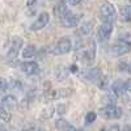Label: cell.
<instances>
[{"mask_svg":"<svg viewBox=\"0 0 131 131\" xmlns=\"http://www.w3.org/2000/svg\"><path fill=\"white\" fill-rule=\"evenodd\" d=\"M128 72L131 73V63H130V68H128Z\"/></svg>","mask_w":131,"mask_h":131,"instance_id":"cell-34","label":"cell"},{"mask_svg":"<svg viewBox=\"0 0 131 131\" xmlns=\"http://www.w3.org/2000/svg\"><path fill=\"white\" fill-rule=\"evenodd\" d=\"M63 131H78V130H76V128H75L73 126H71V125H70V126H68L67 128H64Z\"/></svg>","mask_w":131,"mask_h":131,"instance_id":"cell-29","label":"cell"},{"mask_svg":"<svg viewBox=\"0 0 131 131\" xmlns=\"http://www.w3.org/2000/svg\"><path fill=\"white\" fill-rule=\"evenodd\" d=\"M100 115L105 119H115L122 115V109L117 105H106L100 109Z\"/></svg>","mask_w":131,"mask_h":131,"instance_id":"cell-6","label":"cell"},{"mask_svg":"<svg viewBox=\"0 0 131 131\" xmlns=\"http://www.w3.org/2000/svg\"><path fill=\"white\" fill-rule=\"evenodd\" d=\"M68 2H70L71 5H78V4L81 2V0H68Z\"/></svg>","mask_w":131,"mask_h":131,"instance_id":"cell-28","label":"cell"},{"mask_svg":"<svg viewBox=\"0 0 131 131\" xmlns=\"http://www.w3.org/2000/svg\"><path fill=\"white\" fill-rule=\"evenodd\" d=\"M20 70L23 71L25 75L31 76V75H36V73L38 72L39 67H38V63H37V62H33V60H26V62L20 63Z\"/></svg>","mask_w":131,"mask_h":131,"instance_id":"cell-10","label":"cell"},{"mask_svg":"<svg viewBox=\"0 0 131 131\" xmlns=\"http://www.w3.org/2000/svg\"><path fill=\"white\" fill-rule=\"evenodd\" d=\"M37 54V47L36 45H28L23 50V58H33Z\"/></svg>","mask_w":131,"mask_h":131,"instance_id":"cell-17","label":"cell"},{"mask_svg":"<svg viewBox=\"0 0 131 131\" xmlns=\"http://www.w3.org/2000/svg\"><path fill=\"white\" fill-rule=\"evenodd\" d=\"M24 45V39L18 37V36H15L12 38V41H10V45L8 47V52H7V59L10 60V62H13L17 59L18 57V54L21 51V47H23Z\"/></svg>","mask_w":131,"mask_h":131,"instance_id":"cell-4","label":"cell"},{"mask_svg":"<svg viewBox=\"0 0 131 131\" xmlns=\"http://www.w3.org/2000/svg\"><path fill=\"white\" fill-rule=\"evenodd\" d=\"M92 30H93V23H92V21H86V23H84L79 28L78 34L81 36V37H86V36H89L92 33Z\"/></svg>","mask_w":131,"mask_h":131,"instance_id":"cell-15","label":"cell"},{"mask_svg":"<svg viewBox=\"0 0 131 131\" xmlns=\"http://www.w3.org/2000/svg\"><path fill=\"white\" fill-rule=\"evenodd\" d=\"M7 92V81H5V79H2V93L4 94Z\"/></svg>","mask_w":131,"mask_h":131,"instance_id":"cell-24","label":"cell"},{"mask_svg":"<svg viewBox=\"0 0 131 131\" xmlns=\"http://www.w3.org/2000/svg\"><path fill=\"white\" fill-rule=\"evenodd\" d=\"M21 131H34V126H33V125H29V126H26L25 128H23Z\"/></svg>","mask_w":131,"mask_h":131,"instance_id":"cell-26","label":"cell"},{"mask_svg":"<svg viewBox=\"0 0 131 131\" xmlns=\"http://www.w3.org/2000/svg\"><path fill=\"white\" fill-rule=\"evenodd\" d=\"M36 4V0H28V7H33Z\"/></svg>","mask_w":131,"mask_h":131,"instance_id":"cell-30","label":"cell"},{"mask_svg":"<svg viewBox=\"0 0 131 131\" xmlns=\"http://www.w3.org/2000/svg\"><path fill=\"white\" fill-rule=\"evenodd\" d=\"M2 131H7V128H5V127L3 126V127H2Z\"/></svg>","mask_w":131,"mask_h":131,"instance_id":"cell-33","label":"cell"},{"mask_svg":"<svg viewBox=\"0 0 131 131\" xmlns=\"http://www.w3.org/2000/svg\"><path fill=\"white\" fill-rule=\"evenodd\" d=\"M9 89H13L15 92H21V91H23V85H21V83H20V81L13 80L12 83L9 84Z\"/></svg>","mask_w":131,"mask_h":131,"instance_id":"cell-20","label":"cell"},{"mask_svg":"<svg viewBox=\"0 0 131 131\" xmlns=\"http://www.w3.org/2000/svg\"><path fill=\"white\" fill-rule=\"evenodd\" d=\"M112 89H113V93L115 96H122L126 91V83L122 81V80H117V81L113 83Z\"/></svg>","mask_w":131,"mask_h":131,"instance_id":"cell-14","label":"cell"},{"mask_svg":"<svg viewBox=\"0 0 131 131\" xmlns=\"http://www.w3.org/2000/svg\"><path fill=\"white\" fill-rule=\"evenodd\" d=\"M0 117H2L3 123H5V122H9V121H10V117H12V114H10L9 110L2 107V110H0Z\"/></svg>","mask_w":131,"mask_h":131,"instance_id":"cell-19","label":"cell"},{"mask_svg":"<svg viewBox=\"0 0 131 131\" xmlns=\"http://www.w3.org/2000/svg\"><path fill=\"white\" fill-rule=\"evenodd\" d=\"M85 78L88 79L89 81H96V83H98L101 80V78H102V75H101V71L98 70V68H89V70H86V72H85Z\"/></svg>","mask_w":131,"mask_h":131,"instance_id":"cell-13","label":"cell"},{"mask_svg":"<svg viewBox=\"0 0 131 131\" xmlns=\"http://www.w3.org/2000/svg\"><path fill=\"white\" fill-rule=\"evenodd\" d=\"M118 68H119V71H122V72H125V71H128V68H130V64H127V63H119V66H118Z\"/></svg>","mask_w":131,"mask_h":131,"instance_id":"cell-23","label":"cell"},{"mask_svg":"<svg viewBox=\"0 0 131 131\" xmlns=\"http://www.w3.org/2000/svg\"><path fill=\"white\" fill-rule=\"evenodd\" d=\"M49 21H50V15L47 12H41L37 17V20L30 25V30L33 31H37V30H41L43 29L47 24H49Z\"/></svg>","mask_w":131,"mask_h":131,"instance_id":"cell-8","label":"cell"},{"mask_svg":"<svg viewBox=\"0 0 131 131\" xmlns=\"http://www.w3.org/2000/svg\"><path fill=\"white\" fill-rule=\"evenodd\" d=\"M71 72H78V67L76 66H71V70H70Z\"/></svg>","mask_w":131,"mask_h":131,"instance_id":"cell-31","label":"cell"},{"mask_svg":"<svg viewBox=\"0 0 131 131\" xmlns=\"http://www.w3.org/2000/svg\"><path fill=\"white\" fill-rule=\"evenodd\" d=\"M119 16H121V20L125 21V23H128V21H131V4H126V5L121 7Z\"/></svg>","mask_w":131,"mask_h":131,"instance_id":"cell-16","label":"cell"},{"mask_svg":"<svg viewBox=\"0 0 131 131\" xmlns=\"http://www.w3.org/2000/svg\"><path fill=\"white\" fill-rule=\"evenodd\" d=\"M59 21H60L62 26H64V28H75V26H78L79 23H80V16L75 15V13L71 12V10H68V12L66 13Z\"/></svg>","mask_w":131,"mask_h":131,"instance_id":"cell-7","label":"cell"},{"mask_svg":"<svg viewBox=\"0 0 131 131\" xmlns=\"http://www.w3.org/2000/svg\"><path fill=\"white\" fill-rule=\"evenodd\" d=\"M96 117H97V114H96L94 112L86 113V115H85V122H86V123H92V122H94Z\"/></svg>","mask_w":131,"mask_h":131,"instance_id":"cell-22","label":"cell"},{"mask_svg":"<svg viewBox=\"0 0 131 131\" xmlns=\"http://www.w3.org/2000/svg\"><path fill=\"white\" fill-rule=\"evenodd\" d=\"M67 12H68V8H67V5H66V2L64 0H59V2L55 4V7H54V15L60 20Z\"/></svg>","mask_w":131,"mask_h":131,"instance_id":"cell-12","label":"cell"},{"mask_svg":"<svg viewBox=\"0 0 131 131\" xmlns=\"http://www.w3.org/2000/svg\"><path fill=\"white\" fill-rule=\"evenodd\" d=\"M55 126H57V128H59V130H64V128H67L68 126H70V123L66 121V119H58L57 121V123H55Z\"/></svg>","mask_w":131,"mask_h":131,"instance_id":"cell-21","label":"cell"},{"mask_svg":"<svg viewBox=\"0 0 131 131\" xmlns=\"http://www.w3.org/2000/svg\"><path fill=\"white\" fill-rule=\"evenodd\" d=\"M18 106L17 104V98L13 96V94H8V96H4L3 100H2V107L7 109V110L12 112V110H16Z\"/></svg>","mask_w":131,"mask_h":131,"instance_id":"cell-11","label":"cell"},{"mask_svg":"<svg viewBox=\"0 0 131 131\" xmlns=\"http://www.w3.org/2000/svg\"><path fill=\"white\" fill-rule=\"evenodd\" d=\"M37 131H45V130H43V128H39V130H37Z\"/></svg>","mask_w":131,"mask_h":131,"instance_id":"cell-36","label":"cell"},{"mask_svg":"<svg viewBox=\"0 0 131 131\" xmlns=\"http://www.w3.org/2000/svg\"><path fill=\"white\" fill-rule=\"evenodd\" d=\"M123 131H131V127H130V126H126V127L123 128Z\"/></svg>","mask_w":131,"mask_h":131,"instance_id":"cell-32","label":"cell"},{"mask_svg":"<svg viewBox=\"0 0 131 131\" xmlns=\"http://www.w3.org/2000/svg\"><path fill=\"white\" fill-rule=\"evenodd\" d=\"M98 17L102 21V24H114L117 21V10L115 7L110 2H104L101 3L100 8H98Z\"/></svg>","mask_w":131,"mask_h":131,"instance_id":"cell-1","label":"cell"},{"mask_svg":"<svg viewBox=\"0 0 131 131\" xmlns=\"http://www.w3.org/2000/svg\"><path fill=\"white\" fill-rule=\"evenodd\" d=\"M72 50V42L68 37H62L55 45L52 46V49L50 50V52L52 55H63L67 54Z\"/></svg>","mask_w":131,"mask_h":131,"instance_id":"cell-5","label":"cell"},{"mask_svg":"<svg viewBox=\"0 0 131 131\" xmlns=\"http://www.w3.org/2000/svg\"><path fill=\"white\" fill-rule=\"evenodd\" d=\"M121 128H119V126L118 125H113V126H110V127H107L105 131H119Z\"/></svg>","mask_w":131,"mask_h":131,"instance_id":"cell-25","label":"cell"},{"mask_svg":"<svg viewBox=\"0 0 131 131\" xmlns=\"http://www.w3.org/2000/svg\"><path fill=\"white\" fill-rule=\"evenodd\" d=\"M126 91H128V92H131V79L126 81Z\"/></svg>","mask_w":131,"mask_h":131,"instance_id":"cell-27","label":"cell"},{"mask_svg":"<svg viewBox=\"0 0 131 131\" xmlns=\"http://www.w3.org/2000/svg\"><path fill=\"white\" fill-rule=\"evenodd\" d=\"M76 57H78V59L81 60L83 63H91V62H93V59L96 57V45H94V42L91 41L88 45L78 47Z\"/></svg>","mask_w":131,"mask_h":131,"instance_id":"cell-3","label":"cell"},{"mask_svg":"<svg viewBox=\"0 0 131 131\" xmlns=\"http://www.w3.org/2000/svg\"><path fill=\"white\" fill-rule=\"evenodd\" d=\"M112 31H113V25L112 24H101L97 29V39L105 42L109 39V37L112 36Z\"/></svg>","mask_w":131,"mask_h":131,"instance_id":"cell-9","label":"cell"},{"mask_svg":"<svg viewBox=\"0 0 131 131\" xmlns=\"http://www.w3.org/2000/svg\"><path fill=\"white\" fill-rule=\"evenodd\" d=\"M112 51L115 55H125V54L131 51V33H121L117 39V42L113 45Z\"/></svg>","mask_w":131,"mask_h":131,"instance_id":"cell-2","label":"cell"},{"mask_svg":"<svg viewBox=\"0 0 131 131\" xmlns=\"http://www.w3.org/2000/svg\"><path fill=\"white\" fill-rule=\"evenodd\" d=\"M126 2H127V4H131V0H126Z\"/></svg>","mask_w":131,"mask_h":131,"instance_id":"cell-35","label":"cell"},{"mask_svg":"<svg viewBox=\"0 0 131 131\" xmlns=\"http://www.w3.org/2000/svg\"><path fill=\"white\" fill-rule=\"evenodd\" d=\"M57 79L58 81H62V80H66V78H67V75H68V70L66 68V67H59L57 70Z\"/></svg>","mask_w":131,"mask_h":131,"instance_id":"cell-18","label":"cell"}]
</instances>
